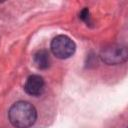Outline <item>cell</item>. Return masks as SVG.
I'll return each mask as SVG.
<instances>
[{
    "label": "cell",
    "mask_w": 128,
    "mask_h": 128,
    "mask_svg": "<svg viewBox=\"0 0 128 128\" xmlns=\"http://www.w3.org/2000/svg\"><path fill=\"white\" fill-rule=\"evenodd\" d=\"M79 18L81 20H83L84 22H86V23H90V16H89V10H88V8H84L80 12Z\"/></svg>",
    "instance_id": "8992f818"
},
{
    "label": "cell",
    "mask_w": 128,
    "mask_h": 128,
    "mask_svg": "<svg viewBox=\"0 0 128 128\" xmlns=\"http://www.w3.org/2000/svg\"><path fill=\"white\" fill-rule=\"evenodd\" d=\"M100 58L107 65H117L126 62L128 58V51L126 46L120 44H110L101 50Z\"/></svg>",
    "instance_id": "7a4b0ae2"
},
{
    "label": "cell",
    "mask_w": 128,
    "mask_h": 128,
    "mask_svg": "<svg viewBox=\"0 0 128 128\" xmlns=\"http://www.w3.org/2000/svg\"><path fill=\"white\" fill-rule=\"evenodd\" d=\"M10 123L16 128H29L37 119L35 107L27 101L15 102L8 111Z\"/></svg>",
    "instance_id": "6da1fadb"
},
{
    "label": "cell",
    "mask_w": 128,
    "mask_h": 128,
    "mask_svg": "<svg viewBox=\"0 0 128 128\" xmlns=\"http://www.w3.org/2000/svg\"><path fill=\"white\" fill-rule=\"evenodd\" d=\"M50 48L54 56H56L57 58L67 59L74 54L76 45L70 37L66 35H58L51 41Z\"/></svg>",
    "instance_id": "3957f363"
},
{
    "label": "cell",
    "mask_w": 128,
    "mask_h": 128,
    "mask_svg": "<svg viewBox=\"0 0 128 128\" xmlns=\"http://www.w3.org/2000/svg\"><path fill=\"white\" fill-rule=\"evenodd\" d=\"M45 82L40 75H30L24 85V90L31 96H40L44 92Z\"/></svg>",
    "instance_id": "277c9868"
},
{
    "label": "cell",
    "mask_w": 128,
    "mask_h": 128,
    "mask_svg": "<svg viewBox=\"0 0 128 128\" xmlns=\"http://www.w3.org/2000/svg\"><path fill=\"white\" fill-rule=\"evenodd\" d=\"M33 61L35 66L40 70H45L50 66L49 53L46 50H39L34 54Z\"/></svg>",
    "instance_id": "5b68a950"
}]
</instances>
